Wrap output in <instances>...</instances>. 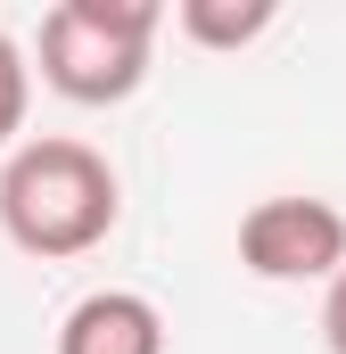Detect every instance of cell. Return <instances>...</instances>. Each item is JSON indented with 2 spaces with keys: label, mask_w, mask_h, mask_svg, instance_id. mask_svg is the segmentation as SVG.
Segmentation results:
<instances>
[{
  "label": "cell",
  "mask_w": 346,
  "mask_h": 354,
  "mask_svg": "<svg viewBox=\"0 0 346 354\" xmlns=\"http://www.w3.org/2000/svg\"><path fill=\"white\" fill-rule=\"evenodd\" d=\"M157 25V0H58L42 17V83L75 107H124L149 83Z\"/></svg>",
  "instance_id": "2"
},
{
  "label": "cell",
  "mask_w": 346,
  "mask_h": 354,
  "mask_svg": "<svg viewBox=\"0 0 346 354\" xmlns=\"http://www.w3.org/2000/svg\"><path fill=\"white\" fill-rule=\"evenodd\" d=\"M239 264L256 280H330L346 264V214L330 198H256L239 214Z\"/></svg>",
  "instance_id": "3"
},
{
  "label": "cell",
  "mask_w": 346,
  "mask_h": 354,
  "mask_svg": "<svg viewBox=\"0 0 346 354\" xmlns=\"http://www.w3.org/2000/svg\"><path fill=\"white\" fill-rule=\"evenodd\" d=\"M322 338H330V354H346V264L330 272V297H322Z\"/></svg>",
  "instance_id": "7"
},
{
  "label": "cell",
  "mask_w": 346,
  "mask_h": 354,
  "mask_svg": "<svg viewBox=\"0 0 346 354\" xmlns=\"http://www.w3.org/2000/svg\"><path fill=\"white\" fill-rule=\"evenodd\" d=\"M25 99H33V66H25V50L0 33V149L25 132Z\"/></svg>",
  "instance_id": "6"
},
{
  "label": "cell",
  "mask_w": 346,
  "mask_h": 354,
  "mask_svg": "<svg viewBox=\"0 0 346 354\" xmlns=\"http://www.w3.org/2000/svg\"><path fill=\"white\" fill-rule=\"evenodd\" d=\"M272 0H181L173 8V25L198 41V50H248L256 33H272Z\"/></svg>",
  "instance_id": "5"
},
{
  "label": "cell",
  "mask_w": 346,
  "mask_h": 354,
  "mask_svg": "<svg viewBox=\"0 0 346 354\" xmlns=\"http://www.w3.org/2000/svg\"><path fill=\"white\" fill-rule=\"evenodd\" d=\"M116 165L91 149V140H66V132H42V140H17L8 165H0V231L42 256V264H66V256H91L107 231H116Z\"/></svg>",
  "instance_id": "1"
},
{
  "label": "cell",
  "mask_w": 346,
  "mask_h": 354,
  "mask_svg": "<svg viewBox=\"0 0 346 354\" xmlns=\"http://www.w3.org/2000/svg\"><path fill=\"white\" fill-rule=\"evenodd\" d=\"M58 354H165V313L140 288H91L58 322Z\"/></svg>",
  "instance_id": "4"
}]
</instances>
